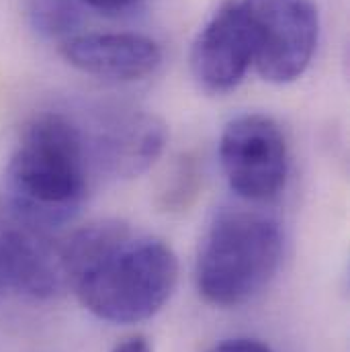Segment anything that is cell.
Segmentation results:
<instances>
[{
	"instance_id": "obj_1",
	"label": "cell",
	"mask_w": 350,
	"mask_h": 352,
	"mask_svg": "<svg viewBox=\"0 0 350 352\" xmlns=\"http://www.w3.org/2000/svg\"><path fill=\"white\" fill-rule=\"evenodd\" d=\"M70 287L92 316L138 324L156 316L175 293L178 261L158 238L133 236L121 221H96L64 240Z\"/></svg>"
},
{
	"instance_id": "obj_2",
	"label": "cell",
	"mask_w": 350,
	"mask_h": 352,
	"mask_svg": "<svg viewBox=\"0 0 350 352\" xmlns=\"http://www.w3.org/2000/svg\"><path fill=\"white\" fill-rule=\"evenodd\" d=\"M87 135L72 117L45 111L23 129L6 170V197L14 211L47 228L70 221L88 192Z\"/></svg>"
},
{
	"instance_id": "obj_3",
	"label": "cell",
	"mask_w": 350,
	"mask_h": 352,
	"mask_svg": "<svg viewBox=\"0 0 350 352\" xmlns=\"http://www.w3.org/2000/svg\"><path fill=\"white\" fill-rule=\"evenodd\" d=\"M283 258L281 223L259 209H219L199 248L197 289L215 307H238L263 293Z\"/></svg>"
},
{
	"instance_id": "obj_4",
	"label": "cell",
	"mask_w": 350,
	"mask_h": 352,
	"mask_svg": "<svg viewBox=\"0 0 350 352\" xmlns=\"http://www.w3.org/2000/svg\"><path fill=\"white\" fill-rule=\"evenodd\" d=\"M254 43V68L266 82H295L320 39L318 0H240Z\"/></svg>"
},
{
	"instance_id": "obj_5",
	"label": "cell",
	"mask_w": 350,
	"mask_h": 352,
	"mask_svg": "<svg viewBox=\"0 0 350 352\" xmlns=\"http://www.w3.org/2000/svg\"><path fill=\"white\" fill-rule=\"evenodd\" d=\"M219 160L230 188L248 203L276 199L289 175V150L278 123L263 113L232 119L219 140Z\"/></svg>"
},
{
	"instance_id": "obj_6",
	"label": "cell",
	"mask_w": 350,
	"mask_h": 352,
	"mask_svg": "<svg viewBox=\"0 0 350 352\" xmlns=\"http://www.w3.org/2000/svg\"><path fill=\"white\" fill-rule=\"evenodd\" d=\"M0 276L33 299H52L70 287L64 240L56 230L0 201Z\"/></svg>"
},
{
	"instance_id": "obj_7",
	"label": "cell",
	"mask_w": 350,
	"mask_h": 352,
	"mask_svg": "<svg viewBox=\"0 0 350 352\" xmlns=\"http://www.w3.org/2000/svg\"><path fill=\"white\" fill-rule=\"evenodd\" d=\"M250 66H254V43L242 2L226 0L193 41V78L203 90L223 94L246 78Z\"/></svg>"
},
{
	"instance_id": "obj_8",
	"label": "cell",
	"mask_w": 350,
	"mask_h": 352,
	"mask_svg": "<svg viewBox=\"0 0 350 352\" xmlns=\"http://www.w3.org/2000/svg\"><path fill=\"white\" fill-rule=\"evenodd\" d=\"M87 135L90 164L111 176H138L148 170L166 146L164 123L144 111L105 113Z\"/></svg>"
},
{
	"instance_id": "obj_9",
	"label": "cell",
	"mask_w": 350,
	"mask_h": 352,
	"mask_svg": "<svg viewBox=\"0 0 350 352\" xmlns=\"http://www.w3.org/2000/svg\"><path fill=\"white\" fill-rule=\"evenodd\" d=\"M60 52L76 70L117 82L144 80L162 64L160 45L142 33H78Z\"/></svg>"
},
{
	"instance_id": "obj_10",
	"label": "cell",
	"mask_w": 350,
	"mask_h": 352,
	"mask_svg": "<svg viewBox=\"0 0 350 352\" xmlns=\"http://www.w3.org/2000/svg\"><path fill=\"white\" fill-rule=\"evenodd\" d=\"M27 16L37 35L50 41H66L78 35L83 25L80 0H29Z\"/></svg>"
},
{
	"instance_id": "obj_11",
	"label": "cell",
	"mask_w": 350,
	"mask_h": 352,
	"mask_svg": "<svg viewBox=\"0 0 350 352\" xmlns=\"http://www.w3.org/2000/svg\"><path fill=\"white\" fill-rule=\"evenodd\" d=\"M207 352H272L264 342L256 338H230L226 342L215 344Z\"/></svg>"
},
{
	"instance_id": "obj_12",
	"label": "cell",
	"mask_w": 350,
	"mask_h": 352,
	"mask_svg": "<svg viewBox=\"0 0 350 352\" xmlns=\"http://www.w3.org/2000/svg\"><path fill=\"white\" fill-rule=\"evenodd\" d=\"M80 2L94 8V10H100V12L119 14V12H127V10L138 8L146 0H80Z\"/></svg>"
},
{
	"instance_id": "obj_13",
	"label": "cell",
	"mask_w": 350,
	"mask_h": 352,
	"mask_svg": "<svg viewBox=\"0 0 350 352\" xmlns=\"http://www.w3.org/2000/svg\"><path fill=\"white\" fill-rule=\"evenodd\" d=\"M113 352H152V346L144 336H131L123 340L119 346H115Z\"/></svg>"
},
{
	"instance_id": "obj_14",
	"label": "cell",
	"mask_w": 350,
	"mask_h": 352,
	"mask_svg": "<svg viewBox=\"0 0 350 352\" xmlns=\"http://www.w3.org/2000/svg\"><path fill=\"white\" fill-rule=\"evenodd\" d=\"M0 287H2V276H0Z\"/></svg>"
}]
</instances>
